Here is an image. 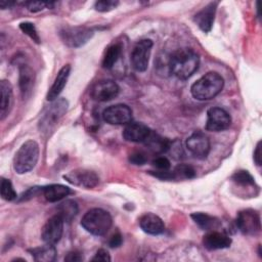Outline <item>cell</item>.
<instances>
[{
	"label": "cell",
	"instance_id": "obj_1",
	"mask_svg": "<svg viewBox=\"0 0 262 262\" xmlns=\"http://www.w3.org/2000/svg\"><path fill=\"white\" fill-rule=\"evenodd\" d=\"M200 64L199 55L189 48L176 50L169 60L170 72L180 80H186L198 70Z\"/></svg>",
	"mask_w": 262,
	"mask_h": 262
},
{
	"label": "cell",
	"instance_id": "obj_2",
	"mask_svg": "<svg viewBox=\"0 0 262 262\" xmlns=\"http://www.w3.org/2000/svg\"><path fill=\"white\" fill-rule=\"evenodd\" d=\"M224 86V80L216 72H209L190 87L191 95L198 100H210L217 96Z\"/></svg>",
	"mask_w": 262,
	"mask_h": 262
},
{
	"label": "cell",
	"instance_id": "obj_3",
	"mask_svg": "<svg viewBox=\"0 0 262 262\" xmlns=\"http://www.w3.org/2000/svg\"><path fill=\"white\" fill-rule=\"evenodd\" d=\"M69 102L66 98H56L46 105L40 115L38 128L40 133L45 136L50 135L55 129L61 118L67 113Z\"/></svg>",
	"mask_w": 262,
	"mask_h": 262
},
{
	"label": "cell",
	"instance_id": "obj_4",
	"mask_svg": "<svg viewBox=\"0 0 262 262\" xmlns=\"http://www.w3.org/2000/svg\"><path fill=\"white\" fill-rule=\"evenodd\" d=\"M113 224L111 214L101 209L93 208L88 210L81 220L82 227L93 235L105 234Z\"/></svg>",
	"mask_w": 262,
	"mask_h": 262
},
{
	"label": "cell",
	"instance_id": "obj_5",
	"mask_svg": "<svg viewBox=\"0 0 262 262\" xmlns=\"http://www.w3.org/2000/svg\"><path fill=\"white\" fill-rule=\"evenodd\" d=\"M39 144L35 140L24 142L13 158V169L17 174H25L33 170L39 160Z\"/></svg>",
	"mask_w": 262,
	"mask_h": 262
},
{
	"label": "cell",
	"instance_id": "obj_6",
	"mask_svg": "<svg viewBox=\"0 0 262 262\" xmlns=\"http://www.w3.org/2000/svg\"><path fill=\"white\" fill-rule=\"evenodd\" d=\"M92 29L87 27H64L59 31V37L63 44L71 48H78L86 44L93 36Z\"/></svg>",
	"mask_w": 262,
	"mask_h": 262
},
{
	"label": "cell",
	"instance_id": "obj_7",
	"mask_svg": "<svg viewBox=\"0 0 262 262\" xmlns=\"http://www.w3.org/2000/svg\"><path fill=\"white\" fill-rule=\"evenodd\" d=\"M235 224L242 233L246 235H256L261 229L260 215L252 209L242 210L236 216Z\"/></svg>",
	"mask_w": 262,
	"mask_h": 262
},
{
	"label": "cell",
	"instance_id": "obj_8",
	"mask_svg": "<svg viewBox=\"0 0 262 262\" xmlns=\"http://www.w3.org/2000/svg\"><path fill=\"white\" fill-rule=\"evenodd\" d=\"M152 41L150 39L140 40L135 44L131 52V64L137 72H144L148 67Z\"/></svg>",
	"mask_w": 262,
	"mask_h": 262
},
{
	"label": "cell",
	"instance_id": "obj_9",
	"mask_svg": "<svg viewBox=\"0 0 262 262\" xmlns=\"http://www.w3.org/2000/svg\"><path fill=\"white\" fill-rule=\"evenodd\" d=\"M63 178L75 186L87 189L94 188L99 183V177L96 173L87 169H75L68 174H64Z\"/></svg>",
	"mask_w": 262,
	"mask_h": 262
},
{
	"label": "cell",
	"instance_id": "obj_10",
	"mask_svg": "<svg viewBox=\"0 0 262 262\" xmlns=\"http://www.w3.org/2000/svg\"><path fill=\"white\" fill-rule=\"evenodd\" d=\"M120 92L119 85L113 80H100L90 89V96L93 100L104 102L118 96Z\"/></svg>",
	"mask_w": 262,
	"mask_h": 262
},
{
	"label": "cell",
	"instance_id": "obj_11",
	"mask_svg": "<svg viewBox=\"0 0 262 262\" xmlns=\"http://www.w3.org/2000/svg\"><path fill=\"white\" fill-rule=\"evenodd\" d=\"M231 124V118L229 114L218 106L211 107L207 112L206 130L211 132H220L226 130Z\"/></svg>",
	"mask_w": 262,
	"mask_h": 262
},
{
	"label": "cell",
	"instance_id": "obj_12",
	"mask_svg": "<svg viewBox=\"0 0 262 262\" xmlns=\"http://www.w3.org/2000/svg\"><path fill=\"white\" fill-rule=\"evenodd\" d=\"M103 120L111 125H124L131 122L132 111L124 103L110 105L102 113Z\"/></svg>",
	"mask_w": 262,
	"mask_h": 262
},
{
	"label": "cell",
	"instance_id": "obj_13",
	"mask_svg": "<svg viewBox=\"0 0 262 262\" xmlns=\"http://www.w3.org/2000/svg\"><path fill=\"white\" fill-rule=\"evenodd\" d=\"M186 148L194 158L204 160L210 151V140L203 132L195 131L186 139Z\"/></svg>",
	"mask_w": 262,
	"mask_h": 262
},
{
	"label": "cell",
	"instance_id": "obj_14",
	"mask_svg": "<svg viewBox=\"0 0 262 262\" xmlns=\"http://www.w3.org/2000/svg\"><path fill=\"white\" fill-rule=\"evenodd\" d=\"M63 223L64 221L58 214H55L52 217H50L42 228V241L45 244L50 245H55L57 242H59L63 232Z\"/></svg>",
	"mask_w": 262,
	"mask_h": 262
},
{
	"label": "cell",
	"instance_id": "obj_15",
	"mask_svg": "<svg viewBox=\"0 0 262 262\" xmlns=\"http://www.w3.org/2000/svg\"><path fill=\"white\" fill-rule=\"evenodd\" d=\"M231 242V238L226 233L216 230H210L203 237V245L209 251L229 248Z\"/></svg>",
	"mask_w": 262,
	"mask_h": 262
},
{
	"label": "cell",
	"instance_id": "obj_16",
	"mask_svg": "<svg viewBox=\"0 0 262 262\" xmlns=\"http://www.w3.org/2000/svg\"><path fill=\"white\" fill-rule=\"evenodd\" d=\"M217 4V2L209 3L202 10H200L193 17L194 23L204 33H209L213 27Z\"/></svg>",
	"mask_w": 262,
	"mask_h": 262
},
{
	"label": "cell",
	"instance_id": "obj_17",
	"mask_svg": "<svg viewBox=\"0 0 262 262\" xmlns=\"http://www.w3.org/2000/svg\"><path fill=\"white\" fill-rule=\"evenodd\" d=\"M151 130L144 124L130 122L123 131V137L131 142H144Z\"/></svg>",
	"mask_w": 262,
	"mask_h": 262
},
{
	"label": "cell",
	"instance_id": "obj_18",
	"mask_svg": "<svg viewBox=\"0 0 262 262\" xmlns=\"http://www.w3.org/2000/svg\"><path fill=\"white\" fill-rule=\"evenodd\" d=\"M139 226L141 229L151 235H158L164 232L165 224L163 220L154 213H145L139 219Z\"/></svg>",
	"mask_w": 262,
	"mask_h": 262
},
{
	"label": "cell",
	"instance_id": "obj_19",
	"mask_svg": "<svg viewBox=\"0 0 262 262\" xmlns=\"http://www.w3.org/2000/svg\"><path fill=\"white\" fill-rule=\"evenodd\" d=\"M18 85L21 96L25 99L28 98L32 93V89L35 83V74L32 68L28 64H20L18 68Z\"/></svg>",
	"mask_w": 262,
	"mask_h": 262
},
{
	"label": "cell",
	"instance_id": "obj_20",
	"mask_svg": "<svg viewBox=\"0 0 262 262\" xmlns=\"http://www.w3.org/2000/svg\"><path fill=\"white\" fill-rule=\"evenodd\" d=\"M70 73H71V66L70 64H66L59 70V72L57 73V75L54 79V82H53L52 86L50 87V89L47 92L46 99L48 101H52V100H54L58 97V95L61 93V91L63 90V88L67 84Z\"/></svg>",
	"mask_w": 262,
	"mask_h": 262
},
{
	"label": "cell",
	"instance_id": "obj_21",
	"mask_svg": "<svg viewBox=\"0 0 262 262\" xmlns=\"http://www.w3.org/2000/svg\"><path fill=\"white\" fill-rule=\"evenodd\" d=\"M1 90V101H0V119L4 120L11 108L12 104V86L9 81L2 80L0 82Z\"/></svg>",
	"mask_w": 262,
	"mask_h": 262
},
{
	"label": "cell",
	"instance_id": "obj_22",
	"mask_svg": "<svg viewBox=\"0 0 262 262\" xmlns=\"http://www.w3.org/2000/svg\"><path fill=\"white\" fill-rule=\"evenodd\" d=\"M72 193V190L62 184H50L43 187V194L50 203L58 202Z\"/></svg>",
	"mask_w": 262,
	"mask_h": 262
},
{
	"label": "cell",
	"instance_id": "obj_23",
	"mask_svg": "<svg viewBox=\"0 0 262 262\" xmlns=\"http://www.w3.org/2000/svg\"><path fill=\"white\" fill-rule=\"evenodd\" d=\"M152 152H157V154H162L167 151L170 148V141L155 133V132H150L148 137L146 138V140L143 142Z\"/></svg>",
	"mask_w": 262,
	"mask_h": 262
},
{
	"label": "cell",
	"instance_id": "obj_24",
	"mask_svg": "<svg viewBox=\"0 0 262 262\" xmlns=\"http://www.w3.org/2000/svg\"><path fill=\"white\" fill-rule=\"evenodd\" d=\"M35 261L38 262H52L56 257V249L54 245L45 244L44 246L30 250Z\"/></svg>",
	"mask_w": 262,
	"mask_h": 262
},
{
	"label": "cell",
	"instance_id": "obj_25",
	"mask_svg": "<svg viewBox=\"0 0 262 262\" xmlns=\"http://www.w3.org/2000/svg\"><path fill=\"white\" fill-rule=\"evenodd\" d=\"M192 220L195 222V224L207 231L214 230L220 225V220L217 219L216 217H213L209 214L202 213V212H195L190 215Z\"/></svg>",
	"mask_w": 262,
	"mask_h": 262
},
{
	"label": "cell",
	"instance_id": "obj_26",
	"mask_svg": "<svg viewBox=\"0 0 262 262\" xmlns=\"http://www.w3.org/2000/svg\"><path fill=\"white\" fill-rule=\"evenodd\" d=\"M78 205L73 200H66L57 207V214L62 218L64 222H71L78 214Z\"/></svg>",
	"mask_w": 262,
	"mask_h": 262
},
{
	"label": "cell",
	"instance_id": "obj_27",
	"mask_svg": "<svg viewBox=\"0 0 262 262\" xmlns=\"http://www.w3.org/2000/svg\"><path fill=\"white\" fill-rule=\"evenodd\" d=\"M122 53V46L121 44H114L112 46H110L106 51H105V54L103 56V59H102V67L104 69H112L115 63L118 61L120 55Z\"/></svg>",
	"mask_w": 262,
	"mask_h": 262
},
{
	"label": "cell",
	"instance_id": "obj_28",
	"mask_svg": "<svg viewBox=\"0 0 262 262\" xmlns=\"http://www.w3.org/2000/svg\"><path fill=\"white\" fill-rule=\"evenodd\" d=\"M231 180L242 186H254L255 185V179L254 177L249 173V171L246 170H239L236 171L232 176Z\"/></svg>",
	"mask_w": 262,
	"mask_h": 262
},
{
	"label": "cell",
	"instance_id": "obj_29",
	"mask_svg": "<svg viewBox=\"0 0 262 262\" xmlns=\"http://www.w3.org/2000/svg\"><path fill=\"white\" fill-rule=\"evenodd\" d=\"M0 193L3 200L5 201H13L17 198V194L13 188V185L9 179L2 178L0 184Z\"/></svg>",
	"mask_w": 262,
	"mask_h": 262
},
{
	"label": "cell",
	"instance_id": "obj_30",
	"mask_svg": "<svg viewBox=\"0 0 262 262\" xmlns=\"http://www.w3.org/2000/svg\"><path fill=\"white\" fill-rule=\"evenodd\" d=\"M173 173L175 179H190L195 176L194 169L191 166L185 164H180L176 166Z\"/></svg>",
	"mask_w": 262,
	"mask_h": 262
},
{
	"label": "cell",
	"instance_id": "obj_31",
	"mask_svg": "<svg viewBox=\"0 0 262 262\" xmlns=\"http://www.w3.org/2000/svg\"><path fill=\"white\" fill-rule=\"evenodd\" d=\"M19 29L21 30V32L26 35H28L35 43L39 44L40 43V37L39 34L34 26V24L30 23V21H25V23H20L19 24Z\"/></svg>",
	"mask_w": 262,
	"mask_h": 262
},
{
	"label": "cell",
	"instance_id": "obj_32",
	"mask_svg": "<svg viewBox=\"0 0 262 262\" xmlns=\"http://www.w3.org/2000/svg\"><path fill=\"white\" fill-rule=\"evenodd\" d=\"M119 2L114 0H100L96 1L94 4V8L99 12H107L113 10L118 6Z\"/></svg>",
	"mask_w": 262,
	"mask_h": 262
},
{
	"label": "cell",
	"instance_id": "obj_33",
	"mask_svg": "<svg viewBox=\"0 0 262 262\" xmlns=\"http://www.w3.org/2000/svg\"><path fill=\"white\" fill-rule=\"evenodd\" d=\"M53 2H44V1H30L27 3V7L31 12H39L44 8L53 7Z\"/></svg>",
	"mask_w": 262,
	"mask_h": 262
},
{
	"label": "cell",
	"instance_id": "obj_34",
	"mask_svg": "<svg viewBox=\"0 0 262 262\" xmlns=\"http://www.w3.org/2000/svg\"><path fill=\"white\" fill-rule=\"evenodd\" d=\"M129 162L133 165H137V166H142L147 162V158L145 156L144 152L142 151H134L129 156Z\"/></svg>",
	"mask_w": 262,
	"mask_h": 262
},
{
	"label": "cell",
	"instance_id": "obj_35",
	"mask_svg": "<svg viewBox=\"0 0 262 262\" xmlns=\"http://www.w3.org/2000/svg\"><path fill=\"white\" fill-rule=\"evenodd\" d=\"M152 166L158 170L167 171L170 169L171 164H170V161L166 157H158L152 161Z\"/></svg>",
	"mask_w": 262,
	"mask_h": 262
},
{
	"label": "cell",
	"instance_id": "obj_36",
	"mask_svg": "<svg viewBox=\"0 0 262 262\" xmlns=\"http://www.w3.org/2000/svg\"><path fill=\"white\" fill-rule=\"evenodd\" d=\"M149 173H150L151 175H154L155 177H158V178L164 179V180H172V179H175L173 171L170 172L169 170H167V171L157 170V171H150Z\"/></svg>",
	"mask_w": 262,
	"mask_h": 262
},
{
	"label": "cell",
	"instance_id": "obj_37",
	"mask_svg": "<svg viewBox=\"0 0 262 262\" xmlns=\"http://www.w3.org/2000/svg\"><path fill=\"white\" fill-rule=\"evenodd\" d=\"M40 191H43V187H31L29 188L26 192H24L21 194V198H20V201H27V200H30L32 198H34L35 195H37Z\"/></svg>",
	"mask_w": 262,
	"mask_h": 262
},
{
	"label": "cell",
	"instance_id": "obj_38",
	"mask_svg": "<svg viewBox=\"0 0 262 262\" xmlns=\"http://www.w3.org/2000/svg\"><path fill=\"white\" fill-rule=\"evenodd\" d=\"M92 261H103V262H108L111 261V256L108 254L107 251H105L104 249H99L95 256L92 258Z\"/></svg>",
	"mask_w": 262,
	"mask_h": 262
},
{
	"label": "cell",
	"instance_id": "obj_39",
	"mask_svg": "<svg viewBox=\"0 0 262 262\" xmlns=\"http://www.w3.org/2000/svg\"><path fill=\"white\" fill-rule=\"evenodd\" d=\"M122 243H123V237H122L121 233L116 232L111 236V238L108 241V246L111 248H118L122 245Z\"/></svg>",
	"mask_w": 262,
	"mask_h": 262
},
{
	"label": "cell",
	"instance_id": "obj_40",
	"mask_svg": "<svg viewBox=\"0 0 262 262\" xmlns=\"http://www.w3.org/2000/svg\"><path fill=\"white\" fill-rule=\"evenodd\" d=\"M64 260L66 261H70V262H79V261L83 260V256L78 251H71L64 257Z\"/></svg>",
	"mask_w": 262,
	"mask_h": 262
},
{
	"label": "cell",
	"instance_id": "obj_41",
	"mask_svg": "<svg viewBox=\"0 0 262 262\" xmlns=\"http://www.w3.org/2000/svg\"><path fill=\"white\" fill-rule=\"evenodd\" d=\"M254 161L257 166H261V141L257 143L256 149L254 150Z\"/></svg>",
	"mask_w": 262,
	"mask_h": 262
},
{
	"label": "cell",
	"instance_id": "obj_42",
	"mask_svg": "<svg viewBox=\"0 0 262 262\" xmlns=\"http://www.w3.org/2000/svg\"><path fill=\"white\" fill-rule=\"evenodd\" d=\"M13 4H14V2H12V1H6V0H2V1L0 2V7H1L2 9H5V8H8V7L12 6Z\"/></svg>",
	"mask_w": 262,
	"mask_h": 262
}]
</instances>
